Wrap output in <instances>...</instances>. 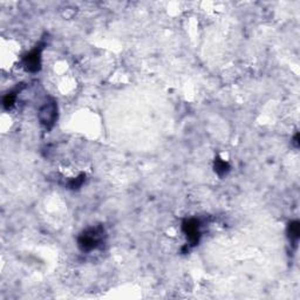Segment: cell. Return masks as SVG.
Instances as JSON below:
<instances>
[{
    "instance_id": "obj_1",
    "label": "cell",
    "mask_w": 300,
    "mask_h": 300,
    "mask_svg": "<svg viewBox=\"0 0 300 300\" xmlns=\"http://www.w3.org/2000/svg\"><path fill=\"white\" fill-rule=\"evenodd\" d=\"M55 116H56V107L54 102L46 103L45 106L40 109V120H41V122L47 127L52 126L54 121H55Z\"/></svg>"
}]
</instances>
